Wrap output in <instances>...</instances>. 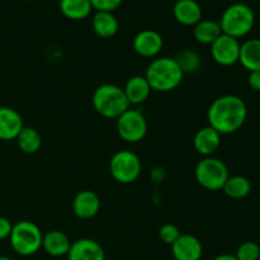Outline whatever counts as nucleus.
I'll return each mask as SVG.
<instances>
[{"label":"nucleus","instance_id":"obj_20","mask_svg":"<svg viewBox=\"0 0 260 260\" xmlns=\"http://www.w3.org/2000/svg\"><path fill=\"white\" fill-rule=\"evenodd\" d=\"M91 25L95 35L101 38H112L118 30V20L112 12H95Z\"/></svg>","mask_w":260,"mask_h":260},{"label":"nucleus","instance_id":"obj_4","mask_svg":"<svg viewBox=\"0 0 260 260\" xmlns=\"http://www.w3.org/2000/svg\"><path fill=\"white\" fill-rule=\"evenodd\" d=\"M218 24L223 35L239 40L251 32L255 24V14L248 4L234 3L223 10Z\"/></svg>","mask_w":260,"mask_h":260},{"label":"nucleus","instance_id":"obj_12","mask_svg":"<svg viewBox=\"0 0 260 260\" xmlns=\"http://www.w3.org/2000/svg\"><path fill=\"white\" fill-rule=\"evenodd\" d=\"M172 254L175 260H201L203 255L202 243L196 236L182 234L172 245Z\"/></svg>","mask_w":260,"mask_h":260},{"label":"nucleus","instance_id":"obj_24","mask_svg":"<svg viewBox=\"0 0 260 260\" xmlns=\"http://www.w3.org/2000/svg\"><path fill=\"white\" fill-rule=\"evenodd\" d=\"M15 140H17L18 147L28 155L36 154L42 146V137L40 132L33 127H23Z\"/></svg>","mask_w":260,"mask_h":260},{"label":"nucleus","instance_id":"obj_17","mask_svg":"<svg viewBox=\"0 0 260 260\" xmlns=\"http://www.w3.org/2000/svg\"><path fill=\"white\" fill-rule=\"evenodd\" d=\"M123 91L129 106H140L147 101L151 93V88L145 76L135 75L126 81Z\"/></svg>","mask_w":260,"mask_h":260},{"label":"nucleus","instance_id":"obj_13","mask_svg":"<svg viewBox=\"0 0 260 260\" xmlns=\"http://www.w3.org/2000/svg\"><path fill=\"white\" fill-rule=\"evenodd\" d=\"M69 260H106L103 248L93 239H79L71 243L68 253Z\"/></svg>","mask_w":260,"mask_h":260},{"label":"nucleus","instance_id":"obj_21","mask_svg":"<svg viewBox=\"0 0 260 260\" xmlns=\"http://www.w3.org/2000/svg\"><path fill=\"white\" fill-rule=\"evenodd\" d=\"M60 12L71 20H81L89 17L93 10L90 0H60Z\"/></svg>","mask_w":260,"mask_h":260},{"label":"nucleus","instance_id":"obj_11","mask_svg":"<svg viewBox=\"0 0 260 260\" xmlns=\"http://www.w3.org/2000/svg\"><path fill=\"white\" fill-rule=\"evenodd\" d=\"M101 210V198L93 190H81L73 200V212L81 220L95 217Z\"/></svg>","mask_w":260,"mask_h":260},{"label":"nucleus","instance_id":"obj_5","mask_svg":"<svg viewBox=\"0 0 260 260\" xmlns=\"http://www.w3.org/2000/svg\"><path fill=\"white\" fill-rule=\"evenodd\" d=\"M43 234L32 221H19L13 225L9 241L13 250L22 256H30L42 249Z\"/></svg>","mask_w":260,"mask_h":260},{"label":"nucleus","instance_id":"obj_7","mask_svg":"<svg viewBox=\"0 0 260 260\" xmlns=\"http://www.w3.org/2000/svg\"><path fill=\"white\" fill-rule=\"evenodd\" d=\"M142 170L139 155L129 150H119L109 161V172L112 178L121 184H131L136 182Z\"/></svg>","mask_w":260,"mask_h":260},{"label":"nucleus","instance_id":"obj_14","mask_svg":"<svg viewBox=\"0 0 260 260\" xmlns=\"http://www.w3.org/2000/svg\"><path fill=\"white\" fill-rule=\"evenodd\" d=\"M24 127L23 118L15 109L9 107H0V140L12 141L17 139Z\"/></svg>","mask_w":260,"mask_h":260},{"label":"nucleus","instance_id":"obj_19","mask_svg":"<svg viewBox=\"0 0 260 260\" xmlns=\"http://www.w3.org/2000/svg\"><path fill=\"white\" fill-rule=\"evenodd\" d=\"M239 62L249 73L260 70V38H251L241 43Z\"/></svg>","mask_w":260,"mask_h":260},{"label":"nucleus","instance_id":"obj_15","mask_svg":"<svg viewBox=\"0 0 260 260\" xmlns=\"http://www.w3.org/2000/svg\"><path fill=\"white\" fill-rule=\"evenodd\" d=\"M196 151L202 156H212L221 145V135L211 126L202 127L194 135L193 140Z\"/></svg>","mask_w":260,"mask_h":260},{"label":"nucleus","instance_id":"obj_32","mask_svg":"<svg viewBox=\"0 0 260 260\" xmlns=\"http://www.w3.org/2000/svg\"><path fill=\"white\" fill-rule=\"evenodd\" d=\"M0 260H13V259L8 258V256H0Z\"/></svg>","mask_w":260,"mask_h":260},{"label":"nucleus","instance_id":"obj_3","mask_svg":"<svg viewBox=\"0 0 260 260\" xmlns=\"http://www.w3.org/2000/svg\"><path fill=\"white\" fill-rule=\"evenodd\" d=\"M91 103L98 114L104 118L117 119L129 108L123 88L114 84H102L94 90Z\"/></svg>","mask_w":260,"mask_h":260},{"label":"nucleus","instance_id":"obj_29","mask_svg":"<svg viewBox=\"0 0 260 260\" xmlns=\"http://www.w3.org/2000/svg\"><path fill=\"white\" fill-rule=\"evenodd\" d=\"M13 223L10 222L9 218L0 216V240L9 239L10 233H12Z\"/></svg>","mask_w":260,"mask_h":260},{"label":"nucleus","instance_id":"obj_26","mask_svg":"<svg viewBox=\"0 0 260 260\" xmlns=\"http://www.w3.org/2000/svg\"><path fill=\"white\" fill-rule=\"evenodd\" d=\"M235 256L238 260H259L260 246L254 241H245L239 246Z\"/></svg>","mask_w":260,"mask_h":260},{"label":"nucleus","instance_id":"obj_25","mask_svg":"<svg viewBox=\"0 0 260 260\" xmlns=\"http://www.w3.org/2000/svg\"><path fill=\"white\" fill-rule=\"evenodd\" d=\"M175 61L178 62V65L182 69L183 74H194L200 70L201 65H202V58L198 55L196 51L189 50V48H185V50L180 51L177 55V57H174Z\"/></svg>","mask_w":260,"mask_h":260},{"label":"nucleus","instance_id":"obj_30","mask_svg":"<svg viewBox=\"0 0 260 260\" xmlns=\"http://www.w3.org/2000/svg\"><path fill=\"white\" fill-rule=\"evenodd\" d=\"M248 84L253 90L260 91V70L250 71L249 73Z\"/></svg>","mask_w":260,"mask_h":260},{"label":"nucleus","instance_id":"obj_16","mask_svg":"<svg viewBox=\"0 0 260 260\" xmlns=\"http://www.w3.org/2000/svg\"><path fill=\"white\" fill-rule=\"evenodd\" d=\"M173 15L182 25L194 27L202 19V8L196 0H177L173 7Z\"/></svg>","mask_w":260,"mask_h":260},{"label":"nucleus","instance_id":"obj_31","mask_svg":"<svg viewBox=\"0 0 260 260\" xmlns=\"http://www.w3.org/2000/svg\"><path fill=\"white\" fill-rule=\"evenodd\" d=\"M213 260H238L235 255H231V254H221V255H217Z\"/></svg>","mask_w":260,"mask_h":260},{"label":"nucleus","instance_id":"obj_33","mask_svg":"<svg viewBox=\"0 0 260 260\" xmlns=\"http://www.w3.org/2000/svg\"><path fill=\"white\" fill-rule=\"evenodd\" d=\"M19 2H30V0H19Z\"/></svg>","mask_w":260,"mask_h":260},{"label":"nucleus","instance_id":"obj_22","mask_svg":"<svg viewBox=\"0 0 260 260\" xmlns=\"http://www.w3.org/2000/svg\"><path fill=\"white\" fill-rule=\"evenodd\" d=\"M221 35H222V30L218 22L211 19H201L193 29L196 41L202 45L211 46Z\"/></svg>","mask_w":260,"mask_h":260},{"label":"nucleus","instance_id":"obj_2","mask_svg":"<svg viewBox=\"0 0 260 260\" xmlns=\"http://www.w3.org/2000/svg\"><path fill=\"white\" fill-rule=\"evenodd\" d=\"M144 76L151 90L168 93L180 85L184 74L175 58L156 57L149 63Z\"/></svg>","mask_w":260,"mask_h":260},{"label":"nucleus","instance_id":"obj_18","mask_svg":"<svg viewBox=\"0 0 260 260\" xmlns=\"http://www.w3.org/2000/svg\"><path fill=\"white\" fill-rule=\"evenodd\" d=\"M71 241L65 233L58 230H52L43 235L42 249L51 256L68 255L70 250Z\"/></svg>","mask_w":260,"mask_h":260},{"label":"nucleus","instance_id":"obj_27","mask_svg":"<svg viewBox=\"0 0 260 260\" xmlns=\"http://www.w3.org/2000/svg\"><path fill=\"white\" fill-rule=\"evenodd\" d=\"M157 235H159L160 240H161L162 243L172 246L173 244L178 240V238L182 235V233H180V230L178 229V226L173 225V223H164V225L159 229V231H157Z\"/></svg>","mask_w":260,"mask_h":260},{"label":"nucleus","instance_id":"obj_28","mask_svg":"<svg viewBox=\"0 0 260 260\" xmlns=\"http://www.w3.org/2000/svg\"><path fill=\"white\" fill-rule=\"evenodd\" d=\"M123 0H90L93 9L96 12H112L116 10Z\"/></svg>","mask_w":260,"mask_h":260},{"label":"nucleus","instance_id":"obj_10","mask_svg":"<svg viewBox=\"0 0 260 260\" xmlns=\"http://www.w3.org/2000/svg\"><path fill=\"white\" fill-rule=\"evenodd\" d=\"M134 50L137 55L141 57L152 58L156 57L162 50L164 46V40L161 35L154 29H144L140 30L134 38Z\"/></svg>","mask_w":260,"mask_h":260},{"label":"nucleus","instance_id":"obj_9","mask_svg":"<svg viewBox=\"0 0 260 260\" xmlns=\"http://www.w3.org/2000/svg\"><path fill=\"white\" fill-rule=\"evenodd\" d=\"M240 45L241 43L239 42V40L222 33L211 45V56L218 65L233 66L239 62Z\"/></svg>","mask_w":260,"mask_h":260},{"label":"nucleus","instance_id":"obj_34","mask_svg":"<svg viewBox=\"0 0 260 260\" xmlns=\"http://www.w3.org/2000/svg\"><path fill=\"white\" fill-rule=\"evenodd\" d=\"M259 33H260V24H259Z\"/></svg>","mask_w":260,"mask_h":260},{"label":"nucleus","instance_id":"obj_6","mask_svg":"<svg viewBox=\"0 0 260 260\" xmlns=\"http://www.w3.org/2000/svg\"><path fill=\"white\" fill-rule=\"evenodd\" d=\"M196 180L201 187L211 192L222 190L226 180L229 179L228 165L217 157H203L194 169Z\"/></svg>","mask_w":260,"mask_h":260},{"label":"nucleus","instance_id":"obj_8","mask_svg":"<svg viewBox=\"0 0 260 260\" xmlns=\"http://www.w3.org/2000/svg\"><path fill=\"white\" fill-rule=\"evenodd\" d=\"M117 132L123 141L137 144L142 141L147 134V121L137 109L128 108L117 118Z\"/></svg>","mask_w":260,"mask_h":260},{"label":"nucleus","instance_id":"obj_23","mask_svg":"<svg viewBox=\"0 0 260 260\" xmlns=\"http://www.w3.org/2000/svg\"><path fill=\"white\" fill-rule=\"evenodd\" d=\"M222 192L231 200H243L250 194L251 183L243 175H233L226 180Z\"/></svg>","mask_w":260,"mask_h":260},{"label":"nucleus","instance_id":"obj_1","mask_svg":"<svg viewBox=\"0 0 260 260\" xmlns=\"http://www.w3.org/2000/svg\"><path fill=\"white\" fill-rule=\"evenodd\" d=\"M248 118V107L238 95L226 94L211 103L207 111L208 126L218 134L231 135L238 132Z\"/></svg>","mask_w":260,"mask_h":260}]
</instances>
